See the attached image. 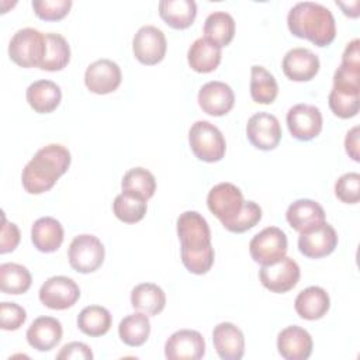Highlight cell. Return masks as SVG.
I'll return each mask as SVG.
<instances>
[{
	"instance_id": "cell-1",
	"label": "cell",
	"mask_w": 360,
	"mask_h": 360,
	"mask_svg": "<svg viewBox=\"0 0 360 360\" xmlns=\"http://www.w3.org/2000/svg\"><path fill=\"white\" fill-rule=\"evenodd\" d=\"M177 236L181 243V262L193 274H205L214 264L211 231L197 211H186L177 218Z\"/></svg>"
},
{
	"instance_id": "cell-2",
	"label": "cell",
	"mask_w": 360,
	"mask_h": 360,
	"mask_svg": "<svg viewBox=\"0 0 360 360\" xmlns=\"http://www.w3.org/2000/svg\"><path fill=\"white\" fill-rule=\"evenodd\" d=\"M70 152L59 143H49L41 148L25 165L21 173V183L27 193L42 194L49 191L58 179L70 166Z\"/></svg>"
},
{
	"instance_id": "cell-3",
	"label": "cell",
	"mask_w": 360,
	"mask_h": 360,
	"mask_svg": "<svg viewBox=\"0 0 360 360\" xmlns=\"http://www.w3.org/2000/svg\"><path fill=\"white\" fill-rule=\"evenodd\" d=\"M287 25L292 35L323 48L333 42L336 24L332 11L314 1H300L288 11Z\"/></svg>"
},
{
	"instance_id": "cell-4",
	"label": "cell",
	"mask_w": 360,
	"mask_h": 360,
	"mask_svg": "<svg viewBox=\"0 0 360 360\" xmlns=\"http://www.w3.org/2000/svg\"><path fill=\"white\" fill-rule=\"evenodd\" d=\"M191 152L198 160L214 163L225 156L226 142L222 132L208 121H195L188 131Z\"/></svg>"
},
{
	"instance_id": "cell-5",
	"label": "cell",
	"mask_w": 360,
	"mask_h": 360,
	"mask_svg": "<svg viewBox=\"0 0 360 360\" xmlns=\"http://www.w3.org/2000/svg\"><path fill=\"white\" fill-rule=\"evenodd\" d=\"M46 51L45 34L35 28L18 30L10 39V59L21 68H35L41 65Z\"/></svg>"
},
{
	"instance_id": "cell-6",
	"label": "cell",
	"mask_w": 360,
	"mask_h": 360,
	"mask_svg": "<svg viewBox=\"0 0 360 360\" xmlns=\"http://www.w3.org/2000/svg\"><path fill=\"white\" fill-rule=\"evenodd\" d=\"M242 191L232 183H219L214 186L207 195L208 210L221 221L226 229L240 214L243 208Z\"/></svg>"
},
{
	"instance_id": "cell-7",
	"label": "cell",
	"mask_w": 360,
	"mask_h": 360,
	"mask_svg": "<svg viewBox=\"0 0 360 360\" xmlns=\"http://www.w3.org/2000/svg\"><path fill=\"white\" fill-rule=\"evenodd\" d=\"M104 246L94 235L82 233L73 238L69 245V264L77 273H93L104 262Z\"/></svg>"
},
{
	"instance_id": "cell-8",
	"label": "cell",
	"mask_w": 360,
	"mask_h": 360,
	"mask_svg": "<svg viewBox=\"0 0 360 360\" xmlns=\"http://www.w3.org/2000/svg\"><path fill=\"white\" fill-rule=\"evenodd\" d=\"M249 252L252 259L262 266L277 263L287 253V236L280 228L267 226L252 238Z\"/></svg>"
},
{
	"instance_id": "cell-9",
	"label": "cell",
	"mask_w": 360,
	"mask_h": 360,
	"mask_svg": "<svg viewBox=\"0 0 360 360\" xmlns=\"http://www.w3.org/2000/svg\"><path fill=\"white\" fill-rule=\"evenodd\" d=\"M39 301L49 309H68L73 307L79 297L80 288L72 278L66 276L49 277L39 288Z\"/></svg>"
},
{
	"instance_id": "cell-10",
	"label": "cell",
	"mask_w": 360,
	"mask_h": 360,
	"mask_svg": "<svg viewBox=\"0 0 360 360\" xmlns=\"http://www.w3.org/2000/svg\"><path fill=\"white\" fill-rule=\"evenodd\" d=\"M167 41L162 30L153 25L141 27L132 38L134 56L143 65L152 66L163 60Z\"/></svg>"
},
{
	"instance_id": "cell-11",
	"label": "cell",
	"mask_w": 360,
	"mask_h": 360,
	"mask_svg": "<svg viewBox=\"0 0 360 360\" xmlns=\"http://www.w3.org/2000/svg\"><path fill=\"white\" fill-rule=\"evenodd\" d=\"M300 276V266L294 259L287 256L277 263L262 266L259 270V278L263 287L276 294H284L292 290L297 285Z\"/></svg>"
},
{
	"instance_id": "cell-12",
	"label": "cell",
	"mask_w": 360,
	"mask_h": 360,
	"mask_svg": "<svg viewBox=\"0 0 360 360\" xmlns=\"http://www.w3.org/2000/svg\"><path fill=\"white\" fill-rule=\"evenodd\" d=\"M290 134L298 141H311L322 131L321 110L311 104H295L287 112Z\"/></svg>"
},
{
	"instance_id": "cell-13",
	"label": "cell",
	"mask_w": 360,
	"mask_h": 360,
	"mask_svg": "<svg viewBox=\"0 0 360 360\" xmlns=\"http://www.w3.org/2000/svg\"><path fill=\"white\" fill-rule=\"evenodd\" d=\"M246 136L260 150L274 149L281 139V127L277 117L269 112L253 114L246 124Z\"/></svg>"
},
{
	"instance_id": "cell-14",
	"label": "cell",
	"mask_w": 360,
	"mask_h": 360,
	"mask_svg": "<svg viewBox=\"0 0 360 360\" xmlns=\"http://www.w3.org/2000/svg\"><path fill=\"white\" fill-rule=\"evenodd\" d=\"M205 354L202 335L193 329L174 332L165 345V356L169 360H200Z\"/></svg>"
},
{
	"instance_id": "cell-15",
	"label": "cell",
	"mask_w": 360,
	"mask_h": 360,
	"mask_svg": "<svg viewBox=\"0 0 360 360\" xmlns=\"http://www.w3.org/2000/svg\"><path fill=\"white\" fill-rule=\"evenodd\" d=\"M122 73L120 66L110 59H98L90 63L84 73L86 87L96 94H108L121 84Z\"/></svg>"
},
{
	"instance_id": "cell-16",
	"label": "cell",
	"mask_w": 360,
	"mask_h": 360,
	"mask_svg": "<svg viewBox=\"0 0 360 360\" xmlns=\"http://www.w3.org/2000/svg\"><path fill=\"white\" fill-rule=\"evenodd\" d=\"M338 246V233L332 225L323 222L312 231L300 233L298 249L309 259H321L330 255Z\"/></svg>"
},
{
	"instance_id": "cell-17",
	"label": "cell",
	"mask_w": 360,
	"mask_h": 360,
	"mask_svg": "<svg viewBox=\"0 0 360 360\" xmlns=\"http://www.w3.org/2000/svg\"><path fill=\"white\" fill-rule=\"evenodd\" d=\"M233 103V90L224 82H208L198 91V104L201 110L212 117H222L228 114L232 110Z\"/></svg>"
},
{
	"instance_id": "cell-18",
	"label": "cell",
	"mask_w": 360,
	"mask_h": 360,
	"mask_svg": "<svg viewBox=\"0 0 360 360\" xmlns=\"http://www.w3.org/2000/svg\"><path fill=\"white\" fill-rule=\"evenodd\" d=\"M311 335L301 326L284 328L277 336V350L285 360H307L312 353Z\"/></svg>"
},
{
	"instance_id": "cell-19",
	"label": "cell",
	"mask_w": 360,
	"mask_h": 360,
	"mask_svg": "<svg viewBox=\"0 0 360 360\" xmlns=\"http://www.w3.org/2000/svg\"><path fill=\"white\" fill-rule=\"evenodd\" d=\"M283 72L292 82H308L319 72V58L307 48H292L283 58Z\"/></svg>"
},
{
	"instance_id": "cell-20",
	"label": "cell",
	"mask_w": 360,
	"mask_h": 360,
	"mask_svg": "<svg viewBox=\"0 0 360 360\" xmlns=\"http://www.w3.org/2000/svg\"><path fill=\"white\" fill-rule=\"evenodd\" d=\"M285 218L292 229L304 233L325 222V211L316 201L309 198H300L290 204L285 212Z\"/></svg>"
},
{
	"instance_id": "cell-21",
	"label": "cell",
	"mask_w": 360,
	"mask_h": 360,
	"mask_svg": "<svg viewBox=\"0 0 360 360\" xmlns=\"http://www.w3.org/2000/svg\"><path fill=\"white\" fill-rule=\"evenodd\" d=\"M212 343L222 360H239L245 353L243 333L232 322H221L214 328Z\"/></svg>"
},
{
	"instance_id": "cell-22",
	"label": "cell",
	"mask_w": 360,
	"mask_h": 360,
	"mask_svg": "<svg viewBox=\"0 0 360 360\" xmlns=\"http://www.w3.org/2000/svg\"><path fill=\"white\" fill-rule=\"evenodd\" d=\"M62 339V323L52 316H39L27 329V342L38 352L52 350Z\"/></svg>"
},
{
	"instance_id": "cell-23",
	"label": "cell",
	"mask_w": 360,
	"mask_h": 360,
	"mask_svg": "<svg viewBox=\"0 0 360 360\" xmlns=\"http://www.w3.org/2000/svg\"><path fill=\"white\" fill-rule=\"evenodd\" d=\"M330 300L328 292L318 285H311L302 290L295 301L294 308L295 312L307 321H316L321 319L329 311Z\"/></svg>"
},
{
	"instance_id": "cell-24",
	"label": "cell",
	"mask_w": 360,
	"mask_h": 360,
	"mask_svg": "<svg viewBox=\"0 0 360 360\" xmlns=\"http://www.w3.org/2000/svg\"><path fill=\"white\" fill-rule=\"evenodd\" d=\"M27 103L38 114H48L56 110L62 100L60 87L51 80H37L31 83L25 93Z\"/></svg>"
},
{
	"instance_id": "cell-25",
	"label": "cell",
	"mask_w": 360,
	"mask_h": 360,
	"mask_svg": "<svg viewBox=\"0 0 360 360\" xmlns=\"http://www.w3.org/2000/svg\"><path fill=\"white\" fill-rule=\"evenodd\" d=\"M31 240L39 252L52 253L63 242V226L52 217L38 218L31 228Z\"/></svg>"
},
{
	"instance_id": "cell-26",
	"label": "cell",
	"mask_w": 360,
	"mask_h": 360,
	"mask_svg": "<svg viewBox=\"0 0 360 360\" xmlns=\"http://www.w3.org/2000/svg\"><path fill=\"white\" fill-rule=\"evenodd\" d=\"M160 18L174 30L188 28L197 15L194 0H162L159 3Z\"/></svg>"
},
{
	"instance_id": "cell-27",
	"label": "cell",
	"mask_w": 360,
	"mask_h": 360,
	"mask_svg": "<svg viewBox=\"0 0 360 360\" xmlns=\"http://www.w3.org/2000/svg\"><path fill=\"white\" fill-rule=\"evenodd\" d=\"M221 48L211 44L204 37L197 38L187 52L190 68L198 73H210L215 70L221 62Z\"/></svg>"
},
{
	"instance_id": "cell-28",
	"label": "cell",
	"mask_w": 360,
	"mask_h": 360,
	"mask_svg": "<svg viewBox=\"0 0 360 360\" xmlns=\"http://www.w3.org/2000/svg\"><path fill=\"white\" fill-rule=\"evenodd\" d=\"M131 305L146 315H158L165 309L166 294L158 284L141 283L131 291Z\"/></svg>"
},
{
	"instance_id": "cell-29",
	"label": "cell",
	"mask_w": 360,
	"mask_h": 360,
	"mask_svg": "<svg viewBox=\"0 0 360 360\" xmlns=\"http://www.w3.org/2000/svg\"><path fill=\"white\" fill-rule=\"evenodd\" d=\"M235 35V20L226 11L211 13L204 22V38L218 48L231 44Z\"/></svg>"
},
{
	"instance_id": "cell-30",
	"label": "cell",
	"mask_w": 360,
	"mask_h": 360,
	"mask_svg": "<svg viewBox=\"0 0 360 360\" xmlns=\"http://www.w3.org/2000/svg\"><path fill=\"white\" fill-rule=\"evenodd\" d=\"M150 333V322L146 314L135 312L127 315L118 325L120 339L131 347L142 346Z\"/></svg>"
},
{
	"instance_id": "cell-31",
	"label": "cell",
	"mask_w": 360,
	"mask_h": 360,
	"mask_svg": "<svg viewBox=\"0 0 360 360\" xmlns=\"http://www.w3.org/2000/svg\"><path fill=\"white\" fill-rule=\"evenodd\" d=\"M112 323L111 314L107 308L100 305H89L83 308L77 316L79 329L91 338L105 335Z\"/></svg>"
},
{
	"instance_id": "cell-32",
	"label": "cell",
	"mask_w": 360,
	"mask_h": 360,
	"mask_svg": "<svg viewBox=\"0 0 360 360\" xmlns=\"http://www.w3.org/2000/svg\"><path fill=\"white\" fill-rule=\"evenodd\" d=\"M32 277L30 270L18 263L0 264V290L4 294H24L30 290Z\"/></svg>"
},
{
	"instance_id": "cell-33",
	"label": "cell",
	"mask_w": 360,
	"mask_h": 360,
	"mask_svg": "<svg viewBox=\"0 0 360 360\" xmlns=\"http://www.w3.org/2000/svg\"><path fill=\"white\" fill-rule=\"evenodd\" d=\"M278 93V84L274 76L260 65L250 69V96L257 104H271Z\"/></svg>"
},
{
	"instance_id": "cell-34",
	"label": "cell",
	"mask_w": 360,
	"mask_h": 360,
	"mask_svg": "<svg viewBox=\"0 0 360 360\" xmlns=\"http://www.w3.org/2000/svg\"><path fill=\"white\" fill-rule=\"evenodd\" d=\"M46 38V51L45 56L39 65L41 70L56 72L62 70L70 60V48L68 41L55 32L45 34Z\"/></svg>"
},
{
	"instance_id": "cell-35",
	"label": "cell",
	"mask_w": 360,
	"mask_h": 360,
	"mask_svg": "<svg viewBox=\"0 0 360 360\" xmlns=\"http://www.w3.org/2000/svg\"><path fill=\"white\" fill-rule=\"evenodd\" d=\"M121 187H122V193H127L148 201L155 194L156 180L149 170L143 167H134L124 174Z\"/></svg>"
},
{
	"instance_id": "cell-36",
	"label": "cell",
	"mask_w": 360,
	"mask_h": 360,
	"mask_svg": "<svg viewBox=\"0 0 360 360\" xmlns=\"http://www.w3.org/2000/svg\"><path fill=\"white\" fill-rule=\"evenodd\" d=\"M360 90H350L333 86L329 93V108L339 118H352L359 112Z\"/></svg>"
},
{
	"instance_id": "cell-37",
	"label": "cell",
	"mask_w": 360,
	"mask_h": 360,
	"mask_svg": "<svg viewBox=\"0 0 360 360\" xmlns=\"http://www.w3.org/2000/svg\"><path fill=\"white\" fill-rule=\"evenodd\" d=\"M112 211L120 221L125 224H135L145 217L146 201L139 197L121 193L112 202Z\"/></svg>"
},
{
	"instance_id": "cell-38",
	"label": "cell",
	"mask_w": 360,
	"mask_h": 360,
	"mask_svg": "<svg viewBox=\"0 0 360 360\" xmlns=\"http://www.w3.org/2000/svg\"><path fill=\"white\" fill-rule=\"evenodd\" d=\"M72 7L70 0H34L32 8L38 18L45 21H58L68 15Z\"/></svg>"
},
{
	"instance_id": "cell-39",
	"label": "cell",
	"mask_w": 360,
	"mask_h": 360,
	"mask_svg": "<svg viewBox=\"0 0 360 360\" xmlns=\"http://www.w3.org/2000/svg\"><path fill=\"white\" fill-rule=\"evenodd\" d=\"M335 194L345 204H356L360 200V174L345 173L335 183Z\"/></svg>"
},
{
	"instance_id": "cell-40",
	"label": "cell",
	"mask_w": 360,
	"mask_h": 360,
	"mask_svg": "<svg viewBox=\"0 0 360 360\" xmlns=\"http://www.w3.org/2000/svg\"><path fill=\"white\" fill-rule=\"evenodd\" d=\"M262 219V208L255 201H245L240 214L236 219L226 228L229 232L242 233L252 229Z\"/></svg>"
},
{
	"instance_id": "cell-41",
	"label": "cell",
	"mask_w": 360,
	"mask_h": 360,
	"mask_svg": "<svg viewBox=\"0 0 360 360\" xmlns=\"http://www.w3.org/2000/svg\"><path fill=\"white\" fill-rule=\"evenodd\" d=\"M27 319L25 309L15 302L0 304V328L4 330H17Z\"/></svg>"
},
{
	"instance_id": "cell-42",
	"label": "cell",
	"mask_w": 360,
	"mask_h": 360,
	"mask_svg": "<svg viewBox=\"0 0 360 360\" xmlns=\"http://www.w3.org/2000/svg\"><path fill=\"white\" fill-rule=\"evenodd\" d=\"M20 243V229L15 224L7 222L6 217L3 215V224H1V233H0V253H8L13 252L17 245Z\"/></svg>"
},
{
	"instance_id": "cell-43",
	"label": "cell",
	"mask_w": 360,
	"mask_h": 360,
	"mask_svg": "<svg viewBox=\"0 0 360 360\" xmlns=\"http://www.w3.org/2000/svg\"><path fill=\"white\" fill-rule=\"evenodd\" d=\"M56 359H80V360H91L93 359V352L91 349L82 342H70L66 343L60 352L58 353Z\"/></svg>"
},
{
	"instance_id": "cell-44",
	"label": "cell",
	"mask_w": 360,
	"mask_h": 360,
	"mask_svg": "<svg viewBox=\"0 0 360 360\" xmlns=\"http://www.w3.org/2000/svg\"><path fill=\"white\" fill-rule=\"evenodd\" d=\"M342 65L349 68H360V41L357 38L346 45L342 55Z\"/></svg>"
},
{
	"instance_id": "cell-45",
	"label": "cell",
	"mask_w": 360,
	"mask_h": 360,
	"mask_svg": "<svg viewBox=\"0 0 360 360\" xmlns=\"http://www.w3.org/2000/svg\"><path fill=\"white\" fill-rule=\"evenodd\" d=\"M359 131L360 128L356 125L353 127L345 138V148H346V153L354 160L359 162L360 160V152H359Z\"/></svg>"
},
{
	"instance_id": "cell-46",
	"label": "cell",
	"mask_w": 360,
	"mask_h": 360,
	"mask_svg": "<svg viewBox=\"0 0 360 360\" xmlns=\"http://www.w3.org/2000/svg\"><path fill=\"white\" fill-rule=\"evenodd\" d=\"M336 6H339L346 15L353 17V18L359 17V1L357 0L352 1L350 4L349 3H343V1H336Z\"/></svg>"
}]
</instances>
